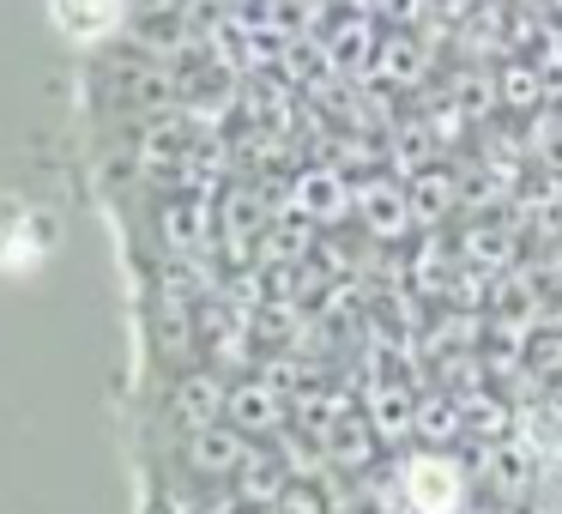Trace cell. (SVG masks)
I'll use <instances>...</instances> for the list:
<instances>
[{"label":"cell","instance_id":"cell-1","mask_svg":"<svg viewBox=\"0 0 562 514\" xmlns=\"http://www.w3.org/2000/svg\"><path fill=\"white\" fill-rule=\"evenodd\" d=\"M393 484H400V514H460L472 478L448 448H424L393 472Z\"/></svg>","mask_w":562,"mask_h":514},{"label":"cell","instance_id":"cell-2","mask_svg":"<svg viewBox=\"0 0 562 514\" xmlns=\"http://www.w3.org/2000/svg\"><path fill=\"white\" fill-rule=\"evenodd\" d=\"M351 219L363 224L369 243H412L417 219H412V194H405L400 170H375L369 182H351Z\"/></svg>","mask_w":562,"mask_h":514},{"label":"cell","instance_id":"cell-3","mask_svg":"<svg viewBox=\"0 0 562 514\" xmlns=\"http://www.w3.org/2000/svg\"><path fill=\"white\" fill-rule=\"evenodd\" d=\"M405 194H412L417 231H441V224H448L453 212L465 206V200H460V170H448L441 158H429V164H417V170H405Z\"/></svg>","mask_w":562,"mask_h":514},{"label":"cell","instance_id":"cell-4","mask_svg":"<svg viewBox=\"0 0 562 514\" xmlns=\"http://www.w3.org/2000/svg\"><path fill=\"white\" fill-rule=\"evenodd\" d=\"M514 255H520V231H514V219H472L460 231V267L465 272L502 279V272H514Z\"/></svg>","mask_w":562,"mask_h":514},{"label":"cell","instance_id":"cell-5","mask_svg":"<svg viewBox=\"0 0 562 514\" xmlns=\"http://www.w3.org/2000/svg\"><path fill=\"white\" fill-rule=\"evenodd\" d=\"M296 212H303V224H345L351 219V182H345V170L321 164V170L296 176Z\"/></svg>","mask_w":562,"mask_h":514},{"label":"cell","instance_id":"cell-6","mask_svg":"<svg viewBox=\"0 0 562 514\" xmlns=\"http://www.w3.org/2000/svg\"><path fill=\"white\" fill-rule=\"evenodd\" d=\"M496 103H502V110H514V115H538L550 103V79L538 74L532 62H508L496 74Z\"/></svg>","mask_w":562,"mask_h":514},{"label":"cell","instance_id":"cell-7","mask_svg":"<svg viewBox=\"0 0 562 514\" xmlns=\"http://www.w3.org/2000/svg\"><path fill=\"white\" fill-rule=\"evenodd\" d=\"M110 13H115V0H55V19H61V31H74V37L103 31Z\"/></svg>","mask_w":562,"mask_h":514},{"label":"cell","instance_id":"cell-8","mask_svg":"<svg viewBox=\"0 0 562 514\" xmlns=\"http://www.w3.org/2000/svg\"><path fill=\"white\" fill-rule=\"evenodd\" d=\"M460 514H514V509H502V502H465Z\"/></svg>","mask_w":562,"mask_h":514}]
</instances>
